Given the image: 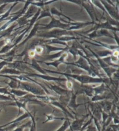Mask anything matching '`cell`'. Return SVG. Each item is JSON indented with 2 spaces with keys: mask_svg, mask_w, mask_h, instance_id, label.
I'll use <instances>...</instances> for the list:
<instances>
[{
  "mask_svg": "<svg viewBox=\"0 0 119 131\" xmlns=\"http://www.w3.org/2000/svg\"><path fill=\"white\" fill-rule=\"evenodd\" d=\"M70 126V124L69 120L67 119H66V121H65V123H63V124L62 125L60 128H59L58 129H57L56 131H65Z\"/></svg>",
  "mask_w": 119,
  "mask_h": 131,
  "instance_id": "6da1fadb",
  "label": "cell"
},
{
  "mask_svg": "<svg viewBox=\"0 0 119 131\" xmlns=\"http://www.w3.org/2000/svg\"><path fill=\"white\" fill-rule=\"evenodd\" d=\"M30 125H31V122L30 121V122H28V123H27V124H25V125L18 126V127H17L16 129H14L12 131H23L24 129L26 127H27V126H30Z\"/></svg>",
  "mask_w": 119,
  "mask_h": 131,
  "instance_id": "7a4b0ae2",
  "label": "cell"
},
{
  "mask_svg": "<svg viewBox=\"0 0 119 131\" xmlns=\"http://www.w3.org/2000/svg\"><path fill=\"white\" fill-rule=\"evenodd\" d=\"M32 125H30L31 127H30V131H37L36 123L34 119V116H32Z\"/></svg>",
  "mask_w": 119,
  "mask_h": 131,
  "instance_id": "3957f363",
  "label": "cell"
},
{
  "mask_svg": "<svg viewBox=\"0 0 119 131\" xmlns=\"http://www.w3.org/2000/svg\"><path fill=\"white\" fill-rule=\"evenodd\" d=\"M12 92H13L14 95L17 96H23L27 94L26 92L21 91H12Z\"/></svg>",
  "mask_w": 119,
  "mask_h": 131,
  "instance_id": "277c9868",
  "label": "cell"
},
{
  "mask_svg": "<svg viewBox=\"0 0 119 131\" xmlns=\"http://www.w3.org/2000/svg\"><path fill=\"white\" fill-rule=\"evenodd\" d=\"M91 121H92V119H90V121H88V122H87V123H86L83 126H82V128H81V129H80V130H79V131H84V130H85V128L87 127V126H88V125H90V124L91 123Z\"/></svg>",
  "mask_w": 119,
  "mask_h": 131,
  "instance_id": "5b68a950",
  "label": "cell"
},
{
  "mask_svg": "<svg viewBox=\"0 0 119 131\" xmlns=\"http://www.w3.org/2000/svg\"><path fill=\"white\" fill-rule=\"evenodd\" d=\"M86 131H96V128L94 126H92L91 125L88 126V129Z\"/></svg>",
  "mask_w": 119,
  "mask_h": 131,
  "instance_id": "8992f818",
  "label": "cell"
},
{
  "mask_svg": "<svg viewBox=\"0 0 119 131\" xmlns=\"http://www.w3.org/2000/svg\"><path fill=\"white\" fill-rule=\"evenodd\" d=\"M0 131H5V130H4V128H0Z\"/></svg>",
  "mask_w": 119,
  "mask_h": 131,
  "instance_id": "52a82bcc",
  "label": "cell"
}]
</instances>
